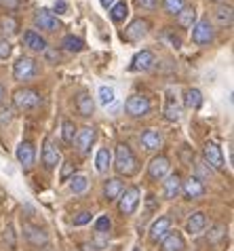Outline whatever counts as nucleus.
Instances as JSON below:
<instances>
[{"instance_id": "2eb2a0df", "label": "nucleus", "mask_w": 234, "mask_h": 251, "mask_svg": "<svg viewBox=\"0 0 234 251\" xmlns=\"http://www.w3.org/2000/svg\"><path fill=\"white\" fill-rule=\"evenodd\" d=\"M34 24H36V27H40V30H47V32H55V30H59V27H61L59 19L55 17L51 11H47V9L36 11V15H34Z\"/></svg>"}, {"instance_id": "2f4dec72", "label": "nucleus", "mask_w": 234, "mask_h": 251, "mask_svg": "<svg viewBox=\"0 0 234 251\" xmlns=\"http://www.w3.org/2000/svg\"><path fill=\"white\" fill-rule=\"evenodd\" d=\"M215 22L219 27H230L232 25V6H217Z\"/></svg>"}, {"instance_id": "6ab92c4d", "label": "nucleus", "mask_w": 234, "mask_h": 251, "mask_svg": "<svg viewBox=\"0 0 234 251\" xmlns=\"http://www.w3.org/2000/svg\"><path fill=\"white\" fill-rule=\"evenodd\" d=\"M122 190H125L122 179H118V177L108 179V182L104 184V201H108V203H114V201H118Z\"/></svg>"}, {"instance_id": "bb28decb", "label": "nucleus", "mask_w": 234, "mask_h": 251, "mask_svg": "<svg viewBox=\"0 0 234 251\" xmlns=\"http://www.w3.org/2000/svg\"><path fill=\"white\" fill-rule=\"evenodd\" d=\"M203 103V95L198 89H186L184 91V106L190 110H198Z\"/></svg>"}, {"instance_id": "f257e3e1", "label": "nucleus", "mask_w": 234, "mask_h": 251, "mask_svg": "<svg viewBox=\"0 0 234 251\" xmlns=\"http://www.w3.org/2000/svg\"><path fill=\"white\" fill-rule=\"evenodd\" d=\"M114 169L118 176H125V177H133L140 171V160L133 154L131 146L125 142H118L114 148Z\"/></svg>"}, {"instance_id": "37998d69", "label": "nucleus", "mask_w": 234, "mask_h": 251, "mask_svg": "<svg viewBox=\"0 0 234 251\" xmlns=\"http://www.w3.org/2000/svg\"><path fill=\"white\" fill-rule=\"evenodd\" d=\"M164 38H169L171 47H175V49L182 45V38H180V36H175V34H171V32H164Z\"/></svg>"}, {"instance_id": "de8ad7c7", "label": "nucleus", "mask_w": 234, "mask_h": 251, "mask_svg": "<svg viewBox=\"0 0 234 251\" xmlns=\"http://www.w3.org/2000/svg\"><path fill=\"white\" fill-rule=\"evenodd\" d=\"M133 251H141V247H133Z\"/></svg>"}, {"instance_id": "f704fd0d", "label": "nucleus", "mask_w": 234, "mask_h": 251, "mask_svg": "<svg viewBox=\"0 0 234 251\" xmlns=\"http://www.w3.org/2000/svg\"><path fill=\"white\" fill-rule=\"evenodd\" d=\"M114 101V89L112 87H99V103L101 106H110Z\"/></svg>"}, {"instance_id": "b1692460", "label": "nucleus", "mask_w": 234, "mask_h": 251, "mask_svg": "<svg viewBox=\"0 0 234 251\" xmlns=\"http://www.w3.org/2000/svg\"><path fill=\"white\" fill-rule=\"evenodd\" d=\"M76 133H78V127L74 125V121L70 118H64L61 121V139H64V144H74V139H76Z\"/></svg>"}, {"instance_id": "39448f33", "label": "nucleus", "mask_w": 234, "mask_h": 251, "mask_svg": "<svg viewBox=\"0 0 234 251\" xmlns=\"http://www.w3.org/2000/svg\"><path fill=\"white\" fill-rule=\"evenodd\" d=\"M171 173V160L169 156L164 154H158L150 160L148 165V179L150 182H158V179H164Z\"/></svg>"}, {"instance_id": "4c0bfd02", "label": "nucleus", "mask_w": 234, "mask_h": 251, "mask_svg": "<svg viewBox=\"0 0 234 251\" xmlns=\"http://www.w3.org/2000/svg\"><path fill=\"white\" fill-rule=\"evenodd\" d=\"M108 230H110V218L108 215H101L95 222V234H108Z\"/></svg>"}, {"instance_id": "dca6fc26", "label": "nucleus", "mask_w": 234, "mask_h": 251, "mask_svg": "<svg viewBox=\"0 0 234 251\" xmlns=\"http://www.w3.org/2000/svg\"><path fill=\"white\" fill-rule=\"evenodd\" d=\"M163 194H164V199H169V201H173V199H177L182 194V176L177 171L169 173V176L164 177Z\"/></svg>"}, {"instance_id": "cd10ccee", "label": "nucleus", "mask_w": 234, "mask_h": 251, "mask_svg": "<svg viewBox=\"0 0 234 251\" xmlns=\"http://www.w3.org/2000/svg\"><path fill=\"white\" fill-rule=\"evenodd\" d=\"M23 43L25 47H30L32 51H47V43H45V38H40L36 32H25L23 34Z\"/></svg>"}, {"instance_id": "f03ea898", "label": "nucleus", "mask_w": 234, "mask_h": 251, "mask_svg": "<svg viewBox=\"0 0 234 251\" xmlns=\"http://www.w3.org/2000/svg\"><path fill=\"white\" fill-rule=\"evenodd\" d=\"M13 103L22 112H30V110H36L43 103V97H40L36 89H17L13 93Z\"/></svg>"}, {"instance_id": "a19ab883", "label": "nucleus", "mask_w": 234, "mask_h": 251, "mask_svg": "<svg viewBox=\"0 0 234 251\" xmlns=\"http://www.w3.org/2000/svg\"><path fill=\"white\" fill-rule=\"evenodd\" d=\"M135 4L140 6L141 11H154L156 4H158V0H135Z\"/></svg>"}, {"instance_id": "423d86ee", "label": "nucleus", "mask_w": 234, "mask_h": 251, "mask_svg": "<svg viewBox=\"0 0 234 251\" xmlns=\"http://www.w3.org/2000/svg\"><path fill=\"white\" fill-rule=\"evenodd\" d=\"M203 163L207 165V167H211V169H219V171L226 167L222 148H219L215 142H207V144L203 146Z\"/></svg>"}, {"instance_id": "393cba45", "label": "nucleus", "mask_w": 234, "mask_h": 251, "mask_svg": "<svg viewBox=\"0 0 234 251\" xmlns=\"http://www.w3.org/2000/svg\"><path fill=\"white\" fill-rule=\"evenodd\" d=\"M110 167H112V152L108 148H99L97 156H95V169L99 173H108Z\"/></svg>"}, {"instance_id": "c756f323", "label": "nucleus", "mask_w": 234, "mask_h": 251, "mask_svg": "<svg viewBox=\"0 0 234 251\" xmlns=\"http://www.w3.org/2000/svg\"><path fill=\"white\" fill-rule=\"evenodd\" d=\"M127 15H129V6H127L125 0L110 6V17H112L114 24H122V22L127 19Z\"/></svg>"}, {"instance_id": "aec40b11", "label": "nucleus", "mask_w": 234, "mask_h": 251, "mask_svg": "<svg viewBox=\"0 0 234 251\" xmlns=\"http://www.w3.org/2000/svg\"><path fill=\"white\" fill-rule=\"evenodd\" d=\"M205 226H207V218H205V213L203 211H194L188 218V222H186V232L192 234V236H196V234H201Z\"/></svg>"}, {"instance_id": "0eeeda50", "label": "nucleus", "mask_w": 234, "mask_h": 251, "mask_svg": "<svg viewBox=\"0 0 234 251\" xmlns=\"http://www.w3.org/2000/svg\"><path fill=\"white\" fill-rule=\"evenodd\" d=\"M213 38H215V27H213V24L209 19H201V22L194 25V30H192V40H194L196 45L205 47V45H211Z\"/></svg>"}, {"instance_id": "4be33fe9", "label": "nucleus", "mask_w": 234, "mask_h": 251, "mask_svg": "<svg viewBox=\"0 0 234 251\" xmlns=\"http://www.w3.org/2000/svg\"><path fill=\"white\" fill-rule=\"evenodd\" d=\"M164 121H169V123H177L182 118V110H180V103H177L175 100V95H171L167 93V100H164Z\"/></svg>"}, {"instance_id": "473e14b6", "label": "nucleus", "mask_w": 234, "mask_h": 251, "mask_svg": "<svg viewBox=\"0 0 234 251\" xmlns=\"http://www.w3.org/2000/svg\"><path fill=\"white\" fill-rule=\"evenodd\" d=\"M61 45H64L66 51H72V53H80L82 49H85V40L78 38V36H72V34H68L61 40Z\"/></svg>"}, {"instance_id": "6e6552de", "label": "nucleus", "mask_w": 234, "mask_h": 251, "mask_svg": "<svg viewBox=\"0 0 234 251\" xmlns=\"http://www.w3.org/2000/svg\"><path fill=\"white\" fill-rule=\"evenodd\" d=\"M36 76V61L32 57H19L13 66V78L15 80H32Z\"/></svg>"}, {"instance_id": "5701e85b", "label": "nucleus", "mask_w": 234, "mask_h": 251, "mask_svg": "<svg viewBox=\"0 0 234 251\" xmlns=\"http://www.w3.org/2000/svg\"><path fill=\"white\" fill-rule=\"evenodd\" d=\"M184 249H186V241L180 232H169L161 241V251H184Z\"/></svg>"}, {"instance_id": "c85d7f7f", "label": "nucleus", "mask_w": 234, "mask_h": 251, "mask_svg": "<svg viewBox=\"0 0 234 251\" xmlns=\"http://www.w3.org/2000/svg\"><path fill=\"white\" fill-rule=\"evenodd\" d=\"M177 22H180L182 27H194V22H196L194 6H184V9L177 13Z\"/></svg>"}, {"instance_id": "7ed1b4c3", "label": "nucleus", "mask_w": 234, "mask_h": 251, "mask_svg": "<svg viewBox=\"0 0 234 251\" xmlns=\"http://www.w3.org/2000/svg\"><path fill=\"white\" fill-rule=\"evenodd\" d=\"M140 201H141V190L137 186H129L122 190V194L118 197V213L122 215H133L140 207Z\"/></svg>"}, {"instance_id": "ea45409f", "label": "nucleus", "mask_w": 234, "mask_h": 251, "mask_svg": "<svg viewBox=\"0 0 234 251\" xmlns=\"http://www.w3.org/2000/svg\"><path fill=\"white\" fill-rule=\"evenodd\" d=\"M91 220H93V213H91V211H82L80 215H76V218L72 220V224H74V226H85V224H89Z\"/></svg>"}, {"instance_id": "58836bf2", "label": "nucleus", "mask_w": 234, "mask_h": 251, "mask_svg": "<svg viewBox=\"0 0 234 251\" xmlns=\"http://www.w3.org/2000/svg\"><path fill=\"white\" fill-rule=\"evenodd\" d=\"M11 53H13V45L6 38H0V59L11 57Z\"/></svg>"}, {"instance_id": "09e8293b", "label": "nucleus", "mask_w": 234, "mask_h": 251, "mask_svg": "<svg viewBox=\"0 0 234 251\" xmlns=\"http://www.w3.org/2000/svg\"><path fill=\"white\" fill-rule=\"evenodd\" d=\"M213 2H224V0H213Z\"/></svg>"}, {"instance_id": "a211bd4d", "label": "nucleus", "mask_w": 234, "mask_h": 251, "mask_svg": "<svg viewBox=\"0 0 234 251\" xmlns=\"http://www.w3.org/2000/svg\"><path fill=\"white\" fill-rule=\"evenodd\" d=\"M23 234H25V239L32 243V245H47L49 243V234L45 232L40 226H34V224H23Z\"/></svg>"}, {"instance_id": "1a4fd4ad", "label": "nucleus", "mask_w": 234, "mask_h": 251, "mask_svg": "<svg viewBox=\"0 0 234 251\" xmlns=\"http://www.w3.org/2000/svg\"><path fill=\"white\" fill-rule=\"evenodd\" d=\"M205 192H207V186L196 176H190L186 182H182V194L186 201H196V199L205 197Z\"/></svg>"}, {"instance_id": "4468645a", "label": "nucleus", "mask_w": 234, "mask_h": 251, "mask_svg": "<svg viewBox=\"0 0 234 251\" xmlns=\"http://www.w3.org/2000/svg\"><path fill=\"white\" fill-rule=\"evenodd\" d=\"M169 232H171V218L169 215H161V218H156L152 222V226H150L148 239L152 243H158V241H163Z\"/></svg>"}, {"instance_id": "a18cd8bd", "label": "nucleus", "mask_w": 234, "mask_h": 251, "mask_svg": "<svg viewBox=\"0 0 234 251\" xmlns=\"http://www.w3.org/2000/svg\"><path fill=\"white\" fill-rule=\"evenodd\" d=\"M4 97H6V89H4L2 85H0V103L4 101Z\"/></svg>"}, {"instance_id": "f8f14e48", "label": "nucleus", "mask_w": 234, "mask_h": 251, "mask_svg": "<svg viewBox=\"0 0 234 251\" xmlns=\"http://www.w3.org/2000/svg\"><path fill=\"white\" fill-rule=\"evenodd\" d=\"M40 160H43V167L47 171H53L55 167L59 165V150H57V146H55V142L51 137L45 139L43 152H40Z\"/></svg>"}, {"instance_id": "9b49d317", "label": "nucleus", "mask_w": 234, "mask_h": 251, "mask_svg": "<svg viewBox=\"0 0 234 251\" xmlns=\"http://www.w3.org/2000/svg\"><path fill=\"white\" fill-rule=\"evenodd\" d=\"M150 32V22L148 19H133V22L129 24V27H125V32H122V38L131 40V43H137V40L146 38Z\"/></svg>"}, {"instance_id": "7c9ffc66", "label": "nucleus", "mask_w": 234, "mask_h": 251, "mask_svg": "<svg viewBox=\"0 0 234 251\" xmlns=\"http://www.w3.org/2000/svg\"><path fill=\"white\" fill-rule=\"evenodd\" d=\"M0 32L6 34V36H13V34L19 32V22L13 15H4L0 17Z\"/></svg>"}, {"instance_id": "49530a36", "label": "nucleus", "mask_w": 234, "mask_h": 251, "mask_svg": "<svg viewBox=\"0 0 234 251\" xmlns=\"http://www.w3.org/2000/svg\"><path fill=\"white\" fill-rule=\"evenodd\" d=\"M99 2H101V4H104V6H106V9H110V6H112V4H114V0H99Z\"/></svg>"}, {"instance_id": "20e7f679", "label": "nucleus", "mask_w": 234, "mask_h": 251, "mask_svg": "<svg viewBox=\"0 0 234 251\" xmlns=\"http://www.w3.org/2000/svg\"><path fill=\"white\" fill-rule=\"evenodd\" d=\"M125 108H127V114L129 116L141 118V116H148L150 114V110H152V103H150V100H148L146 95L133 93V95H129Z\"/></svg>"}, {"instance_id": "f3484780", "label": "nucleus", "mask_w": 234, "mask_h": 251, "mask_svg": "<svg viewBox=\"0 0 234 251\" xmlns=\"http://www.w3.org/2000/svg\"><path fill=\"white\" fill-rule=\"evenodd\" d=\"M154 59H156L154 53L148 51V49H143L141 53H137L135 57H133L129 70H131V72H146V70H150V68L154 66Z\"/></svg>"}, {"instance_id": "a878e982", "label": "nucleus", "mask_w": 234, "mask_h": 251, "mask_svg": "<svg viewBox=\"0 0 234 251\" xmlns=\"http://www.w3.org/2000/svg\"><path fill=\"white\" fill-rule=\"evenodd\" d=\"M76 108H78L80 116H91L95 112V103L91 100V95H89V93H80L76 97Z\"/></svg>"}, {"instance_id": "79ce46f5", "label": "nucleus", "mask_w": 234, "mask_h": 251, "mask_svg": "<svg viewBox=\"0 0 234 251\" xmlns=\"http://www.w3.org/2000/svg\"><path fill=\"white\" fill-rule=\"evenodd\" d=\"M0 4H2L6 11H15V9H19L22 0H0Z\"/></svg>"}, {"instance_id": "c9c22d12", "label": "nucleus", "mask_w": 234, "mask_h": 251, "mask_svg": "<svg viewBox=\"0 0 234 251\" xmlns=\"http://www.w3.org/2000/svg\"><path fill=\"white\" fill-rule=\"evenodd\" d=\"M163 6H164V11H167V13L175 15V13H180L184 9L186 2H184V0H163Z\"/></svg>"}, {"instance_id": "ddd939ff", "label": "nucleus", "mask_w": 234, "mask_h": 251, "mask_svg": "<svg viewBox=\"0 0 234 251\" xmlns=\"http://www.w3.org/2000/svg\"><path fill=\"white\" fill-rule=\"evenodd\" d=\"M95 139H97V129L95 127H82L78 129V133H76V148L82 152V154H89L93 148V144H95Z\"/></svg>"}, {"instance_id": "72a5a7b5", "label": "nucleus", "mask_w": 234, "mask_h": 251, "mask_svg": "<svg viewBox=\"0 0 234 251\" xmlns=\"http://www.w3.org/2000/svg\"><path fill=\"white\" fill-rule=\"evenodd\" d=\"M89 188V179L85 176H72L70 177V190L74 194H82Z\"/></svg>"}, {"instance_id": "9d476101", "label": "nucleus", "mask_w": 234, "mask_h": 251, "mask_svg": "<svg viewBox=\"0 0 234 251\" xmlns=\"http://www.w3.org/2000/svg\"><path fill=\"white\" fill-rule=\"evenodd\" d=\"M15 156H17V163L22 165V169L30 171L34 163H36V148H34L32 142H22L15 150Z\"/></svg>"}, {"instance_id": "c03bdc74", "label": "nucleus", "mask_w": 234, "mask_h": 251, "mask_svg": "<svg viewBox=\"0 0 234 251\" xmlns=\"http://www.w3.org/2000/svg\"><path fill=\"white\" fill-rule=\"evenodd\" d=\"M66 9H68V6H66L64 0H59V2H55V11H57V13H66Z\"/></svg>"}, {"instance_id": "e433bc0d", "label": "nucleus", "mask_w": 234, "mask_h": 251, "mask_svg": "<svg viewBox=\"0 0 234 251\" xmlns=\"http://www.w3.org/2000/svg\"><path fill=\"white\" fill-rule=\"evenodd\" d=\"M72 176H76V165L74 163H64V167H61V173H59V177H61V182H68Z\"/></svg>"}, {"instance_id": "412c9836", "label": "nucleus", "mask_w": 234, "mask_h": 251, "mask_svg": "<svg viewBox=\"0 0 234 251\" xmlns=\"http://www.w3.org/2000/svg\"><path fill=\"white\" fill-rule=\"evenodd\" d=\"M140 142H141V146L146 148L148 152H154V150H158L163 146V135L158 133L156 129H146L141 133V137H140Z\"/></svg>"}]
</instances>
